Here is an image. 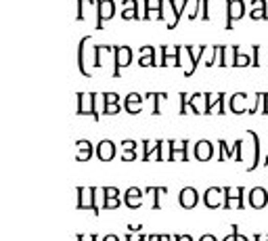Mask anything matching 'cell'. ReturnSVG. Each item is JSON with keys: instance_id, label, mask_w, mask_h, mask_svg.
Returning a JSON list of instances; mask_svg holds the SVG:
<instances>
[{"instance_id": "cell-1", "label": "cell", "mask_w": 268, "mask_h": 241, "mask_svg": "<svg viewBox=\"0 0 268 241\" xmlns=\"http://www.w3.org/2000/svg\"><path fill=\"white\" fill-rule=\"evenodd\" d=\"M76 193H78V204H76L78 210H93L95 216L101 214V208H99V204H97V200L101 197V189H95V187H86V189H84V187H78Z\"/></svg>"}, {"instance_id": "cell-2", "label": "cell", "mask_w": 268, "mask_h": 241, "mask_svg": "<svg viewBox=\"0 0 268 241\" xmlns=\"http://www.w3.org/2000/svg\"><path fill=\"white\" fill-rule=\"evenodd\" d=\"M258 95H254V99L250 101V95L245 93H237L231 97V112L233 114H258Z\"/></svg>"}, {"instance_id": "cell-3", "label": "cell", "mask_w": 268, "mask_h": 241, "mask_svg": "<svg viewBox=\"0 0 268 241\" xmlns=\"http://www.w3.org/2000/svg\"><path fill=\"white\" fill-rule=\"evenodd\" d=\"M97 99H99L97 93H88V95L78 93V114L80 116H91V118H95L99 122L101 114H99V109H97Z\"/></svg>"}, {"instance_id": "cell-4", "label": "cell", "mask_w": 268, "mask_h": 241, "mask_svg": "<svg viewBox=\"0 0 268 241\" xmlns=\"http://www.w3.org/2000/svg\"><path fill=\"white\" fill-rule=\"evenodd\" d=\"M130 63H132V49L126 47V45H122V47L116 45V51H114V74H111V78H120V70L128 68Z\"/></svg>"}, {"instance_id": "cell-5", "label": "cell", "mask_w": 268, "mask_h": 241, "mask_svg": "<svg viewBox=\"0 0 268 241\" xmlns=\"http://www.w3.org/2000/svg\"><path fill=\"white\" fill-rule=\"evenodd\" d=\"M208 51V45H199V47H191V45H187L185 47V59H187V63H189V68H187V76H193V72L197 70V65H199V61H201V57H204V53Z\"/></svg>"}, {"instance_id": "cell-6", "label": "cell", "mask_w": 268, "mask_h": 241, "mask_svg": "<svg viewBox=\"0 0 268 241\" xmlns=\"http://www.w3.org/2000/svg\"><path fill=\"white\" fill-rule=\"evenodd\" d=\"M243 193H245L243 187H237V189L225 187V210H233V208L243 210V208H245V204H243Z\"/></svg>"}, {"instance_id": "cell-7", "label": "cell", "mask_w": 268, "mask_h": 241, "mask_svg": "<svg viewBox=\"0 0 268 241\" xmlns=\"http://www.w3.org/2000/svg\"><path fill=\"white\" fill-rule=\"evenodd\" d=\"M116 15L114 0H97V30H103V21Z\"/></svg>"}, {"instance_id": "cell-8", "label": "cell", "mask_w": 268, "mask_h": 241, "mask_svg": "<svg viewBox=\"0 0 268 241\" xmlns=\"http://www.w3.org/2000/svg\"><path fill=\"white\" fill-rule=\"evenodd\" d=\"M245 15L243 0H227V30H233V21H239Z\"/></svg>"}, {"instance_id": "cell-9", "label": "cell", "mask_w": 268, "mask_h": 241, "mask_svg": "<svg viewBox=\"0 0 268 241\" xmlns=\"http://www.w3.org/2000/svg\"><path fill=\"white\" fill-rule=\"evenodd\" d=\"M143 5H145V15L143 19L145 21H151V19H164V5H166V0H155V3H151V0H143Z\"/></svg>"}, {"instance_id": "cell-10", "label": "cell", "mask_w": 268, "mask_h": 241, "mask_svg": "<svg viewBox=\"0 0 268 241\" xmlns=\"http://www.w3.org/2000/svg\"><path fill=\"white\" fill-rule=\"evenodd\" d=\"M241 147H243V141H235L233 147H229L227 141H218V149H220V153H218V162H220V160H225V158H231V156H235V160L241 162V160H243V158H241Z\"/></svg>"}, {"instance_id": "cell-11", "label": "cell", "mask_w": 268, "mask_h": 241, "mask_svg": "<svg viewBox=\"0 0 268 241\" xmlns=\"http://www.w3.org/2000/svg\"><path fill=\"white\" fill-rule=\"evenodd\" d=\"M222 197H225V189L220 187H210L206 193H204V204L212 210L216 208H225V202H222Z\"/></svg>"}, {"instance_id": "cell-12", "label": "cell", "mask_w": 268, "mask_h": 241, "mask_svg": "<svg viewBox=\"0 0 268 241\" xmlns=\"http://www.w3.org/2000/svg\"><path fill=\"white\" fill-rule=\"evenodd\" d=\"M225 99H227V95H222V93H218V95L206 93V116L216 114L214 109H218V114H227L225 112Z\"/></svg>"}, {"instance_id": "cell-13", "label": "cell", "mask_w": 268, "mask_h": 241, "mask_svg": "<svg viewBox=\"0 0 268 241\" xmlns=\"http://www.w3.org/2000/svg\"><path fill=\"white\" fill-rule=\"evenodd\" d=\"M116 153H118L116 143L109 141V139H105V141H101V143L97 145V158H99L101 162H111V160L116 158Z\"/></svg>"}, {"instance_id": "cell-14", "label": "cell", "mask_w": 268, "mask_h": 241, "mask_svg": "<svg viewBox=\"0 0 268 241\" xmlns=\"http://www.w3.org/2000/svg\"><path fill=\"white\" fill-rule=\"evenodd\" d=\"M248 202H250V206L256 208V210L266 208V204H268V191L262 189V187H254V189L250 191V195H248Z\"/></svg>"}, {"instance_id": "cell-15", "label": "cell", "mask_w": 268, "mask_h": 241, "mask_svg": "<svg viewBox=\"0 0 268 241\" xmlns=\"http://www.w3.org/2000/svg\"><path fill=\"white\" fill-rule=\"evenodd\" d=\"M197 202H199V193H197L193 187H185V189L181 191V195H178V204H181L185 210L195 208Z\"/></svg>"}, {"instance_id": "cell-16", "label": "cell", "mask_w": 268, "mask_h": 241, "mask_svg": "<svg viewBox=\"0 0 268 241\" xmlns=\"http://www.w3.org/2000/svg\"><path fill=\"white\" fill-rule=\"evenodd\" d=\"M95 153H97V149L93 147L91 141L84 139V141H78V143H76V160H78V162H88V160L95 156Z\"/></svg>"}, {"instance_id": "cell-17", "label": "cell", "mask_w": 268, "mask_h": 241, "mask_svg": "<svg viewBox=\"0 0 268 241\" xmlns=\"http://www.w3.org/2000/svg\"><path fill=\"white\" fill-rule=\"evenodd\" d=\"M143 101H145V97L143 95H137V93H130L128 97H126V101H124V109L128 114H141L143 112Z\"/></svg>"}, {"instance_id": "cell-18", "label": "cell", "mask_w": 268, "mask_h": 241, "mask_svg": "<svg viewBox=\"0 0 268 241\" xmlns=\"http://www.w3.org/2000/svg\"><path fill=\"white\" fill-rule=\"evenodd\" d=\"M214 156V145L210 141H197L195 143V158L199 162H208Z\"/></svg>"}, {"instance_id": "cell-19", "label": "cell", "mask_w": 268, "mask_h": 241, "mask_svg": "<svg viewBox=\"0 0 268 241\" xmlns=\"http://www.w3.org/2000/svg\"><path fill=\"white\" fill-rule=\"evenodd\" d=\"M124 202H126V206H128L130 210L141 208V206H143V191H141L139 187H130V189L126 191V195H124Z\"/></svg>"}, {"instance_id": "cell-20", "label": "cell", "mask_w": 268, "mask_h": 241, "mask_svg": "<svg viewBox=\"0 0 268 241\" xmlns=\"http://www.w3.org/2000/svg\"><path fill=\"white\" fill-rule=\"evenodd\" d=\"M189 114H206V95L195 93L189 99Z\"/></svg>"}, {"instance_id": "cell-21", "label": "cell", "mask_w": 268, "mask_h": 241, "mask_svg": "<svg viewBox=\"0 0 268 241\" xmlns=\"http://www.w3.org/2000/svg\"><path fill=\"white\" fill-rule=\"evenodd\" d=\"M141 59H139V65L141 68H155L158 61H155V49L153 47H141Z\"/></svg>"}, {"instance_id": "cell-22", "label": "cell", "mask_w": 268, "mask_h": 241, "mask_svg": "<svg viewBox=\"0 0 268 241\" xmlns=\"http://www.w3.org/2000/svg\"><path fill=\"white\" fill-rule=\"evenodd\" d=\"M91 40V36H84L82 40H80V45H78V70H80V74L84 76V78H93L91 76V72L86 70V65H84V61H86V55H84V47H86V42Z\"/></svg>"}, {"instance_id": "cell-23", "label": "cell", "mask_w": 268, "mask_h": 241, "mask_svg": "<svg viewBox=\"0 0 268 241\" xmlns=\"http://www.w3.org/2000/svg\"><path fill=\"white\" fill-rule=\"evenodd\" d=\"M189 3H191V0H168V7H170L172 13H174V24H172V28H176L178 19L183 17V11L189 7ZM172 28H170V30H172Z\"/></svg>"}, {"instance_id": "cell-24", "label": "cell", "mask_w": 268, "mask_h": 241, "mask_svg": "<svg viewBox=\"0 0 268 241\" xmlns=\"http://www.w3.org/2000/svg\"><path fill=\"white\" fill-rule=\"evenodd\" d=\"M252 19H268V5L266 0H252Z\"/></svg>"}, {"instance_id": "cell-25", "label": "cell", "mask_w": 268, "mask_h": 241, "mask_svg": "<svg viewBox=\"0 0 268 241\" xmlns=\"http://www.w3.org/2000/svg\"><path fill=\"white\" fill-rule=\"evenodd\" d=\"M248 135H250V139H252V143H254V162H252V166L248 168V170L252 172V170H256V168L262 164V162H260V137L254 133V130H248Z\"/></svg>"}, {"instance_id": "cell-26", "label": "cell", "mask_w": 268, "mask_h": 241, "mask_svg": "<svg viewBox=\"0 0 268 241\" xmlns=\"http://www.w3.org/2000/svg\"><path fill=\"white\" fill-rule=\"evenodd\" d=\"M145 193H149L151 197H153V210H160L162 208V204H160V197L162 195H166L168 193V189L166 187H147V191Z\"/></svg>"}, {"instance_id": "cell-27", "label": "cell", "mask_w": 268, "mask_h": 241, "mask_svg": "<svg viewBox=\"0 0 268 241\" xmlns=\"http://www.w3.org/2000/svg\"><path fill=\"white\" fill-rule=\"evenodd\" d=\"M158 145H160V141H143V147H145L143 162H151V158H155V151H158Z\"/></svg>"}, {"instance_id": "cell-28", "label": "cell", "mask_w": 268, "mask_h": 241, "mask_svg": "<svg viewBox=\"0 0 268 241\" xmlns=\"http://www.w3.org/2000/svg\"><path fill=\"white\" fill-rule=\"evenodd\" d=\"M164 99H168L166 93H153V114H155V116H160V114H162L160 103H162Z\"/></svg>"}, {"instance_id": "cell-29", "label": "cell", "mask_w": 268, "mask_h": 241, "mask_svg": "<svg viewBox=\"0 0 268 241\" xmlns=\"http://www.w3.org/2000/svg\"><path fill=\"white\" fill-rule=\"evenodd\" d=\"M120 103V95L118 93H105L103 95V107L105 105H118Z\"/></svg>"}, {"instance_id": "cell-30", "label": "cell", "mask_w": 268, "mask_h": 241, "mask_svg": "<svg viewBox=\"0 0 268 241\" xmlns=\"http://www.w3.org/2000/svg\"><path fill=\"white\" fill-rule=\"evenodd\" d=\"M252 63V59L248 57V55H243L241 51L237 53V57H235V68H245V65H250Z\"/></svg>"}, {"instance_id": "cell-31", "label": "cell", "mask_w": 268, "mask_h": 241, "mask_svg": "<svg viewBox=\"0 0 268 241\" xmlns=\"http://www.w3.org/2000/svg\"><path fill=\"white\" fill-rule=\"evenodd\" d=\"M122 17H124V19H137V21L143 19V15L139 13V9H124V11H122Z\"/></svg>"}, {"instance_id": "cell-32", "label": "cell", "mask_w": 268, "mask_h": 241, "mask_svg": "<svg viewBox=\"0 0 268 241\" xmlns=\"http://www.w3.org/2000/svg\"><path fill=\"white\" fill-rule=\"evenodd\" d=\"M103 195H105V200H116V197H120V189H116V187H103Z\"/></svg>"}, {"instance_id": "cell-33", "label": "cell", "mask_w": 268, "mask_h": 241, "mask_svg": "<svg viewBox=\"0 0 268 241\" xmlns=\"http://www.w3.org/2000/svg\"><path fill=\"white\" fill-rule=\"evenodd\" d=\"M218 51H220V45H214V47H212V55H210V59L206 61V68H212V65H216V61H218Z\"/></svg>"}, {"instance_id": "cell-34", "label": "cell", "mask_w": 268, "mask_h": 241, "mask_svg": "<svg viewBox=\"0 0 268 241\" xmlns=\"http://www.w3.org/2000/svg\"><path fill=\"white\" fill-rule=\"evenodd\" d=\"M120 112H122L120 103H118V105H105V107H103V114H105V116H116V114H120Z\"/></svg>"}, {"instance_id": "cell-35", "label": "cell", "mask_w": 268, "mask_h": 241, "mask_svg": "<svg viewBox=\"0 0 268 241\" xmlns=\"http://www.w3.org/2000/svg\"><path fill=\"white\" fill-rule=\"evenodd\" d=\"M189 95H185V93H181V112H178V114H189Z\"/></svg>"}, {"instance_id": "cell-36", "label": "cell", "mask_w": 268, "mask_h": 241, "mask_svg": "<svg viewBox=\"0 0 268 241\" xmlns=\"http://www.w3.org/2000/svg\"><path fill=\"white\" fill-rule=\"evenodd\" d=\"M120 197H116V200H105L103 202V210H114V208H120Z\"/></svg>"}, {"instance_id": "cell-37", "label": "cell", "mask_w": 268, "mask_h": 241, "mask_svg": "<svg viewBox=\"0 0 268 241\" xmlns=\"http://www.w3.org/2000/svg\"><path fill=\"white\" fill-rule=\"evenodd\" d=\"M252 53H254L252 65H254V68H258V65H260V45H252Z\"/></svg>"}, {"instance_id": "cell-38", "label": "cell", "mask_w": 268, "mask_h": 241, "mask_svg": "<svg viewBox=\"0 0 268 241\" xmlns=\"http://www.w3.org/2000/svg\"><path fill=\"white\" fill-rule=\"evenodd\" d=\"M137 141H132V139H126V141H122V149L124 151H137Z\"/></svg>"}, {"instance_id": "cell-39", "label": "cell", "mask_w": 268, "mask_h": 241, "mask_svg": "<svg viewBox=\"0 0 268 241\" xmlns=\"http://www.w3.org/2000/svg\"><path fill=\"white\" fill-rule=\"evenodd\" d=\"M122 160L124 162H137V151H124L122 153Z\"/></svg>"}, {"instance_id": "cell-40", "label": "cell", "mask_w": 268, "mask_h": 241, "mask_svg": "<svg viewBox=\"0 0 268 241\" xmlns=\"http://www.w3.org/2000/svg\"><path fill=\"white\" fill-rule=\"evenodd\" d=\"M201 5H204V0H195V11H189V19H195L201 11Z\"/></svg>"}, {"instance_id": "cell-41", "label": "cell", "mask_w": 268, "mask_h": 241, "mask_svg": "<svg viewBox=\"0 0 268 241\" xmlns=\"http://www.w3.org/2000/svg\"><path fill=\"white\" fill-rule=\"evenodd\" d=\"M208 5H210V0H204V5H201V19H204V21H210V13H208Z\"/></svg>"}, {"instance_id": "cell-42", "label": "cell", "mask_w": 268, "mask_h": 241, "mask_svg": "<svg viewBox=\"0 0 268 241\" xmlns=\"http://www.w3.org/2000/svg\"><path fill=\"white\" fill-rule=\"evenodd\" d=\"M262 114L268 116V93H262Z\"/></svg>"}, {"instance_id": "cell-43", "label": "cell", "mask_w": 268, "mask_h": 241, "mask_svg": "<svg viewBox=\"0 0 268 241\" xmlns=\"http://www.w3.org/2000/svg\"><path fill=\"white\" fill-rule=\"evenodd\" d=\"M122 7L124 9H139V3H137V0H124Z\"/></svg>"}, {"instance_id": "cell-44", "label": "cell", "mask_w": 268, "mask_h": 241, "mask_svg": "<svg viewBox=\"0 0 268 241\" xmlns=\"http://www.w3.org/2000/svg\"><path fill=\"white\" fill-rule=\"evenodd\" d=\"M76 239H78V241H97V235H91V237H84V235H80V233H78V235H76Z\"/></svg>"}, {"instance_id": "cell-45", "label": "cell", "mask_w": 268, "mask_h": 241, "mask_svg": "<svg viewBox=\"0 0 268 241\" xmlns=\"http://www.w3.org/2000/svg\"><path fill=\"white\" fill-rule=\"evenodd\" d=\"M174 241H193V237L191 235H176Z\"/></svg>"}, {"instance_id": "cell-46", "label": "cell", "mask_w": 268, "mask_h": 241, "mask_svg": "<svg viewBox=\"0 0 268 241\" xmlns=\"http://www.w3.org/2000/svg\"><path fill=\"white\" fill-rule=\"evenodd\" d=\"M143 227L141 225H128V233H139Z\"/></svg>"}, {"instance_id": "cell-47", "label": "cell", "mask_w": 268, "mask_h": 241, "mask_svg": "<svg viewBox=\"0 0 268 241\" xmlns=\"http://www.w3.org/2000/svg\"><path fill=\"white\" fill-rule=\"evenodd\" d=\"M199 241H218V239H216L214 235H210V233H208V235H201V239H199Z\"/></svg>"}, {"instance_id": "cell-48", "label": "cell", "mask_w": 268, "mask_h": 241, "mask_svg": "<svg viewBox=\"0 0 268 241\" xmlns=\"http://www.w3.org/2000/svg\"><path fill=\"white\" fill-rule=\"evenodd\" d=\"M103 241H120V237L118 235H105Z\"/></svg>"}, {"instance_id": "cell-49", "label": "cell", "mask_w": 268, "mask_h": 241, "mask_svg": "<svg viewBox=\"0 0 268 241\" xmlns=\"http://www.w3.org/2000/svg\"><path fill=\"white\" fill-rule=\"evenodd\" d=\"M147 239H149V241H162V235H149Z\"/></svg>"}, {"instance_id": "cell-50", "label": "cell", "mask_w": 268, "mask_h": 241, "mask_svg": "<svg viewBox=\"0 0 268 241\" xmlns=\"http://www.w3.org/2000/svg\"><path fill=\"white\" fill-rule=\"evenodd\" d=\"M126 241H141V237L134 239V237H132V233H128V235H126Z\"/></svg>"}, {"instance_id": "cell-51", "label": "cell", "mask_w": 268, "mask_h": 241, "mask_svg": "<svg viewBox=\"0 0 268 241\" xmlns=\"http://www.w3.org/2000/svg\"><path fill=\"white\" fill-rule=\"evenodd\" d=\"M237 241H248V237H243V235L237 233Z\"/></svg>"}, {"instance_id": "cell-52", "label": "cell", "mask_w": 268, "mask_h": 241, "mask_svg": "<svg viewBox=\"0 0 268 241\" xmlns=\"http://www.w3.org/2000/svg\"><path fill=\"white\" fill-rule=\"evenodd\" d=\"M254 241H264V237L262 235H254Z\"/></svg>"}, {"instance_id": "cell-53", "label": "cell", "mask_w": 268, "mask_h": 241, "mask_svg": "<svg viewBox=\"0 0 268 241\" xmlns=\"http://www.w3.org/2000/svg\"><path fill=\"white\" fill-rule=\"evenodd\" d=\"M262 166H266V168H268V156L264 158V162H262Z\"/></svg>"}, {"instance_id": "cell-54", "label": "cell", "mask_w": 268, "mask_h": 241, "mask_svg": "<svg viewBox=\"0 0 268 241\" xmlns=\"http://www.w3.org/2000/svg\"><path fill=\"white\" fill-rule=\"evenodd\" d=\"M264 241H268V235H266V237H264Z\"/></svg>"}]
</instances>
